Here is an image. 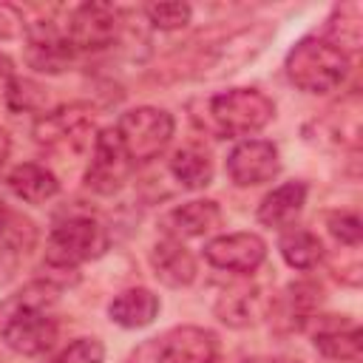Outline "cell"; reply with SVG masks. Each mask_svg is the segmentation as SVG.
Returning <instances> with one entry per match:
<instances>
[{
	"mask_svg": "<svg viewBox=\"0 0 363 363\" xmlns=\"http://www.w3.org/2000/svg\"><path fill=\"white\" fill-rule=\"evenodd\" d=\"M60 289L51 281H37L0 301V340L26 357L48 352L57 340L60 323L54 318Z\"/></svg>",
	"mask_w": 363,
	"mask_h": 363,
	"instance_id": "1",
	"label": "cell"
},
{
	"mask_svg": "<svg viewBox=\"0 0 363 363\" xmlns=\"http://www.w3.org/2000/svg\"><path fill=\"white\" fill-rule=\"evenodd\" d=\"M193 119L216 139H244L275 119V102L258 88H227L196 102Z\"/></svg>",
	"mask_w": 363,
	"mask_h": 363,
	"instance_id": "2",
	"label": "cell"
},
{
	"mask_svg": "<svg viewBox=\"0 0 363 363\" xmlns=\"http://www.w3.org/2000/svg\"><path fill=\"white\" fill-rule=\"evenodd\" d=\"M349 68H352V60L318 34L301 37L286 51V60H284V71L289 82L298 91L312 94V96L337 91L346 82Z\"/></svg>",
	"mask_w": 363,
	"mask_h": 363,
	"instance_id": "3",
	"label": "cell"
},
{
	"mask_svg": "<svg viewBox=\"0 0 363 363\" xmlns=\"http://www.w3.org/2000/svg\"><path fill=\"white\" fill-rule=\"evenodd\" d=\"M113 130H116L130 164H147L159 153H164V147L170 145V139L176 133V119L164 108L139 105V108L125 111L116 119Z\"/></svg>",
	"mask_w": 363,
	"mask_h": 363,
	"instance_id": "4",
	"label": "cell"
},
{
	"mask_svg": "<svg viewBox=\"0 0 363 363\" xmlns=\"http://www.w3.org/2000/svg\"><path fill=\"white\" fill-rule=\"evenodd\" d=\"M221 343L216 332L204 326H173L145 343L130 354V363H218Z\"/></svg>",
	"mask_w": 363,
	"mask_h": 363,
	"instance_id": "5",
	"label": "cell"
},
{
	"mask_svg": "<svg viewBox=\"0 0 363 363\" xmlns=\"http://www.w3.org/2000/svg\"><path fill=\"white\" fill-rule=\"evenodd\" d=\"M108 250L105 227L91 216H68L60 221L45 241V264L57 272H74L79 264Z\"/></svg>",
	"mask_w": 363,
	"mask_h": 363,
	"instance_id": "6",
	"label": "cell"
},
{
	"mask_svg": "<svg viewBox=\"0 0 363 363\" xmlns=\"http://www.w3.org/2000/svg\"><path fill=\"white\" fill-rule=\"evenodd\" d=\"M125 11L105 6V3H85L77 6L68 14V23H62V31L74 48V54L79 51H102L111 48L113 43H119V37L125 34Z\"/></svg>",
	"mask_w": 363,
	"mask_h": 363,
	"instance_id": "7",
	"label": "cell"
},
{
	"mask_svg": "<svg viewBox=\"0 0 363 363\" xmlns=\"http://www.w3.org/2000/svg\"><path fill=\"white\" fill-rule=\"evenodd\" d=\"M34 142L54 153H77L91 142L94 133V111L88 105H60L54 111H45L34 128Z\"/></svg>",
	"mask_w": 363,
	"mask_h": 363,
	"instance_id": "8",
	"label": "cell"
},
{
	"mask_svg": "<svg viewBox=\"0 0 363 363\" xmlns=\"http://www.w3.org/2000/svg\"><path fill=\"white\" fill-rule=\"evenodd\" d=\"M133 164L122 150V142L113 128H102L94 136L91 164L85 170V187L96 196H113L125 187Z\"/></svg>",
	"mask_w": 363,
	"mask_h": 363,
	"instance_id": "9",
	"label": "cell"
},
{
	"mask_svg": "<svg viewBox=\"0 0 363 363\" xmlns=\"http://www.w3.org/2000/svg\"><path fill=\"white\" fill-rule=\"evenodd\" d=\"M281 173L278 145L269 139H241L227 153V176L235 187H258Z\"/></svg>",
	"mask_w": 363,
	"mask_h": 363,
	"instance_id": "10",
	"label": "cell"
},
{
	"mask_svg": "<svg viewBox=\"0 0 363 363\" xmlns=\"http://www.w3.org/2000/svg\"><path fill=\"white\" fill-rule=\"evenodd\" d=\"M275 306V292L264 284H244V286H233L224 289L216 303L213 312L224 326L233 329H247V326H258L272 315Z\"/></svg>",
	"mask_w": 363,
	"mask_h": 363,
	"instance_id": "11",
	"label": "cell"
},
{
	"mask_svg": "<svg viewBox=\"0 0 363 363\" xmlns=\"http://www.w3.org/2000/svg\"><path fill=\"white\" fill-rule=\"evenodd\" d=\"M204 258L216 269L250 275L267 261V241L258 233H221L204 244Z\"/></svg>",
	"mask_w": 363,
	"mask_h": 363,
	"instance_id": "12",
	"label": "cell"
},
{
	"mask_svg": "<svg viewBox=\"0 0 363 363\" xmlns=\"http://www.w3.org/2000/svg\"><path fill=\"white\" fill-rule=\"evenodd\" d=\"M312 335V346L337 363H357L360 360V329L349 315H315L306 323Z\"/></svg>",
	"mask_w": 363,
	"mask_h": 363,
	"instance_id": "13",
	"label": "cell"
},
{
	"mask_svg": "<svg viewBox=\"0 0 363 363\" xmlns=\"http://www.w3.org/2000/svg\"><path fill=\"white\" fill-rule=\"evenodd\" d=\"M221 224H224V213H221V204L213 201V199H193V201H184V204L167 210V213L159 218V230H162L167 238H176V241H184V238H204V235L216 233Z\"/></svg>",
	"mask_w": 363,
	"mask_h": 363,
	"instance_id": "14",
	"label": "cell"
},
{
	"mask_svg": "<svg viewBox=\"0 0 363 363\" xmlns=\"http://www.w3.org/2000/svg\"><path fill=\"white\" fill-rule=\"evenodd\" d=\"M147 261H150L153 275L164 286H170V289H184V286H190L199 278V261H196V255L182 241H176V238H167V235L159 238L150 247Z\"/></svg>",
	"mask_w": 363,
	"mask_h": 363,
	"instance_id": "15",
	"label": "cell"
},
{
	"mask_svg": "<svg viewBox=\"0 0 363 363\" xmlns=\"http://www.w3.org/2000/svg\"><path fill=\"white\" fill-rule=\"evenodd\" d=\"M306 182H284L275 190H269L258 204V221L272 230H286L298 221L303 204H306Z\"/></svg>",
	"mask_w": 363,
	"mask_h": 363,
	"instance_id": "16",
	"label": "cell"
},
{
	"mask_svg": "<svg viewBox=\"0 0 363 363\" xmlns=\"http://www.w3.org/2000/svg\"><path fill=\"white\" fill-rule=\"evenodd\" d=\"M318 306H320V286L312 281H298V284H289L284 295H275V306L269 318L284 320L289 332L306 329V323L318 315Z\"/></svg>",
	"mask_w": 363,
	"mask_h": 363,
	"instance_id": "17",
	"label": "cell"
},
{
	"mask_svg": "<svg viewBox=\"0 0 363 363\" xmlns=\"http://www.w3.org/2000/svg\"><path fill=\"white\" fill-rule=\"evenodd\" d=\"M9 190L26 204H45L60 193V179L40 162H20L6 176Z\"/></svg>",
	"mask_w": 363,
	"mask_h": 363,
	"instance_id": "18",
	"label": "cell"
},
{
	"mask_svg": "<svg viewBox=\"0 0 363 363\" xmlns=\"http://www.w3.org/2000/svg\"><path fill=\"white\" fill-rule=\"evenodd\" d=\"M159 315V295H153L145 286H130L122 289L111 303H108V318L122 326V329H142L150 326Z\"/></svg>",
	"mask_w": 363,
	"mask_h": 363,
	"instance_id": "19",
	"label": "cell"
},
{
	"mask_svg": "<svg viewBox=\"0 0 363 363\" xmlns=\"http://www.w3.org/2000/svg\"><path fill=\"white\" fill-rule=\"evenodd\" d=\"M323 40L332 43L337 51H343L346 57L354 54L360 48L363 40V6L357 0H346L337 3L332 9V14L326 17L323 26Z\"/></svg>",
	"mask_w": 363,
	"mask_h": 363,
	"instance_id": "20",
	"label": "cell"
},
{
	"mask_svg": "<svg viewBox=\"0 0 363 363\" xmlns=\"http://www.w3.org/2000/svg\"><path fill=\"white\" fill-rule=\"evenodd\" d=\"M167 170L184 190H204L216 173L210 153L199 145H184V147L173 150V156L167 159Z\"/></svg>",
	"mask_w": 363,
	"mask_h": 363,
	"instance_id": "21",
	"label": "cell"
},
{
	"mask_svg": "<svg viewBox=\"0 0 363 363\" xmlns=\"http://www.w3.org/2000/svg\"><path fill=\"white\" fill-rule=\"evenodd\" d=\"M278 252L298 272H309V269H315L323 261V244H320V238L312 230L298 227V224L281 230V235H278Z\"/></svg>",
	"mask_w": 363,
	"mask_h": 363,
	"instance_id": "22",
	"label": "cell"
},
{
	"mask_svg": "<svg viewBox=\"0 0 363 363\" xmlns=\"http://www.w3.org/2000/svg\"><path fill=\"white\" fill-rule=\"evenodd\" d=\"M326 230L329 235L343 247V250H357L363 238V224L360 216L352 210H332L326 213Z\"/></svg>",
	"mask_w": 363,
	"mask_h": 363,
	"instance_id": "23",
	"label": "cell"
},
{
	"mask_svg": "<svg viewBox=\"0 0 363 363\" xmlns=\"http://www.w3.org/2000/svg\"><path fill=\"white\" fill-rule=\"evenodd\" d=\"M142 14L159 31H179L190 23L193 9L187 3H150V6L142 9Z\"/></svg>",
	"mask_w": 363,
	"mask_h": 363,
	"instance_id": "24",
	"label": "cell"
},
{
	"mask_svg": "<svg viewBox=\"0 0 363 363\" xmlns=\"http://www.w3.org/2000/svg\"><path fill=\"white\" fill-rule=\"evenodd\" d=\"M105 346L99 337H77L57 354H51L45 363H102Z\"/></svg>",
	"mask_w": 363,
	"mask_h": 363,
	"instance_id": "25",
	"label": "cell"
},
{
	"mask_svg": "<svg viewBox=\"0 0 363 363\" xmlns=\"http://www.w3.org/2000/svg\"><path fill=\"white\" fill-rule=\"evenodd\" d=\"M6 102L11 111H37L43 105V91L40 85L20 79V77H9L6 85Z\"/></svg>",
	"mask_w": 363,
	"mask_h": 363,
	"instance_id": "26",
	"label": "cell"
},
{
	"mask_svg": "<svg viewBox=\"0 0 363 363\" xmlns=\"http://www.w3.org/2000/svg\"><path fill=\"white\" fill-rule=\"evenodd\" d=\"M17 34H26V20L20 9L0 3V37H17Z\"/></svg>",
	"mask_w": 363,
	"mask_h": 363,
	"instance_id": "27",
	"label": "cell"
},
{
	"mask_svg": "<svg viewBox=\"0 0 363 363\" xmlns=\"http://www.w3.org/2000/svg\"><path fill=\"white\" fill-rule=\"evenodd\" d=\"M244 363H301V360L284 357V354H255V357H247Z\"/></svg>",
	"mask_w": 363,
	"mask_h": 363,
	"instance_id": "28",
	"label": "cell"
},
{
	"mask_svg": "<svg viewBox=\"0 0 363 363\" xmlns=\"http://www.w3.org/2000/svg\"><path fill=\"white\" fill-rule=\"evenodd\" d=\"M9 153H11V139H9L6 130H0V170H3L6 159H9Z\"/></svg>",
	"mask_w": 363,
	"mask_h": 363,
	"instance_id": "29",
	"label": "cell"
},
{
	"mask_svg": "<svg viewBox=\"0 0 363 363\" xmlns=\"http://www.w3.org/2000/svg\"><path fill=\"white\" fill-rule=\"evenodd\" d=\"M9 216H11V210H9V204L0 199V235H3V230H6V224H9Z\"/></svg>",
	"mask_w": 363,
	"mask_h": 363,
	"instance_id": "30",
	"label": "cell"
},
{
	"mask_svg": "<svg viewBox=\"0 0 363 363\" xmlns=\"http://www.w3.org/2000/svg\"><path fill=\"white\" fill-rule=\"evenodd\" d=\"M0 77H11V62H9V57L6 54H0Z\"/></svg>",
	"mask_w": 363,
	"mask_h": 363,
	"instance_id": "31",
	"label": "cell"
}]
</instances>
